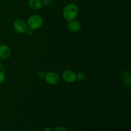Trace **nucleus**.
<instances>
[{"instance_id":"obj_1","label":"nucleus","mask_w":131,"mask_h":131,"mask_svg":"<svg viewBox=\"0 0 131 131\" xmlns=\"http://www.w3.org/2000/svg\"><path fill=\"white\" fill-rule=\"evenodd\" d=\"M79 14V8L76 5L73 3L68 4L64 7L62 11V14L65 19L67 21H70L78 16Z\"/></svg>"},{"instance_id":"obj_2","label":"nucleus","mask_w":131,"mask_h":131,"mask_svg":"<svg viewBox=\"0 0 131 131\" xmlns=\"http://www.w3.org/2000/svg\"><path fill=\"white\" fill-rule=\"evenodd\" d=\"M43 24L42 19L38 15H32L27 21V26L28 29H32V30H36L38 29L42 26Z\"/></svg>"},{"instance_id":"obj_3","label":"nucleus","mask_w":131,"mask_h":131,"mask_svg":"<svg viewBox=\"0 0 131 131\" xmlns=\"http://www.w3.org/2000/svg\"><path fill=\"white\" fill-rule=\"evenodd\" d=\"M14 29L20 33H25L28 28L27 24L21 19H16L13 24Z\"/></svg>"},{"instance_id":"obj_4","label":"nucleus","mask_w":131,"mask_h":131,"mask_svg":"<svg viewBox=\"0 0 131 131\" xmlns=\"http://www.w3.org/2000/svg\"><path fill=\"white\" fill-rule=\"evenodd\" d=\"M63 79L65 82L69 83H74L76 81V74L73 70H67L63 73Z\"/></svg>"},{"instance_id":"obj_5","label":"nucleus","mask_w":131,"mask_h":131,"mask_svg":"<svg viewBox=\"0 0 131 131\" xmlns=\"http://www.w3.org/2000/svg\"><path fill=\"white\" fill-rule=\"evenodd\" d=\"M45 78L46 81L50 84H56L60 81V77L58 74L53 72H50L46 74Z\"/></svg>"},{"instance_id":"obj_6","label":"nucleus","mask_w":131,"mask_h":131,"mask_svg":"<svg viewBox=\"0 0 131 131\" xmlns=\"http://www.w3.org/2000/svg\"><path fill=\"white\" fill-rule=\"evenodd\" d=\"M11 55V50L6 45H0V58L3 60H7Z\"/></svg>"},{"instance_id":"obj_7","label":"nucleus","mask_w":131,"mask_h":131,"mask_svg":"<svg viewBox=\"0 0 131 131\" xmlns=\"http://www.w3.org/2000/svg\"><path fill=\"white\" fill-rule=\"evenodd\" d=\"M68 28L70 31L73 32H78L81 29V25L79 21L76 20H72L69 22Z\"/></svg>"},{"instance_id":"obj_8","label":"nucleus","mask_w":131,"mask_h":131,"mask_svg":"<svg viewBox=\"0 0 131 131\" xmlns=\"http://www.w3.org/2000/svg\"><path fill=\"white\" fill-rule=\"evenodd\" d=\"M28 5L33 10H39L42 7V3L41 0H29Z\"/></svg>"},{"instance_id":"obj_9","label":"nucleus","mask_w":131,"mask_h":131,"mask_svg":"<svg viewBox=\"0 0 131 131\" xmlns=\"http://www.w3.org/2000/svg\"><path fill=\"white\" fill-rule=\"evenodd\" d=\"M122 81L126 85L129 86L130 84V74L128 72H125L122 74Z\"/></svg>"},{"instance_id":"obj_10","label":"nucleus","mask_w":131,"mask_h":131,"mask_svg":"<svg viewBox=\"0 0 131 131\" xmlns=\"http://www.w3.org/2000/svg\"><path fill=\"white\" fill-rule=\"evenodd\" d=\"M76 78L78 80H79V81H83L84 79H86V75L84 73H79V74H76Z\"/></svg>"},{"instance_id":"obj_11","label":"nucleus","mask_w":131,"mask_h":131,"mask_svg":"<svg viewBox=\"0 0 131 131\" xmlns=\"http://www.w3.org/2000/svg\"><path fill=\"white\" fill-rule=\"evenodd\" d=\"M5 80V75L4 72L0 71V84L4 83Z\"/></svg>"},{"instance_id":"obj_12","label":"nucleus","mask_w":131,"mask_h":131,"mask_svg":"<svg viewBox=\"0 0 131 131\" xmlns=\"http://www.w3.org/2000/svg\"><path fill=\"white\" fill-rule=\"evenodd\" d=\"M53 1L54 0H42V2L43 5L49 6V5H51L53 3Z\"/></svg>"},{"instance_id":"obj_13","label":"nucleus","mask_w":131,"mask_h":131,"mask_svg":"<svg viewBox=\"0 0 131 131\" xmlns=\"http://www.w3.org/2000/svg\"><path fill=\"white\" fill-rule=\"evenodd\" d=\"M37 75H38V78H40V79H43V78H45V76H46V74H45V72H43L40 71L38 72V74H37Z\"/></svg>"},{"instance_id":"obj_14","label":"nucleus","mask_w":131,"mask_h":131,"mask_svg":"<svg viewBox=\"0 0 131 131\" xmlns=\"http://www.w3.org/2000/svg\"><path fill=\"white\" fill-rule=\"evenodd\" d=\"M53 131H69L67 130V129L64 127H58L56 128Z\"/></svg>"},{"instance_id":"obj_15","label":"nucleus","mask_w":131,"mask_h":131,"mask_svg":"<svg viewBox=\"0 0 131 131\" xmlns=\"http://www.w3.org/2000/svg\"><path fill=\"white\" fill-rule=\"evenodd\" d=\"M26 33L28 37H31V36L33 35V30H32V29H28V30L26 31Z\"/></svg>"},{"instance_id":"obj_16","label":"nucleus","mask_w":131,"mask_h":131,"mask_svg":"<svg viewBox=\"0 0 131 131\" xmlns=\"http://www.w3.org/2000/svg\"><path fill=\"white\" fill-rule=\"evenodd\" d=\"M43 131H53V130H52V128H51V127H46V128H45V129H44V130Z\"/></svg>"},{"instance_id":"obj_17","label":"nucleus","mask_w":131,"mask_h":131,"mask_svg":"<svg viewBox=\"0 0 131 131\" xmlns=\"http://www.w3.org/2000/svg\"><path fill=\"white\" fill-rule=\"evenodd\" d=\"M1 69H2V65H1V63L0 61V71L1 70Z\"/></svg>"}]
</instances>
